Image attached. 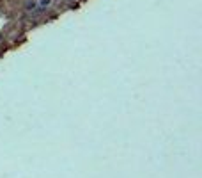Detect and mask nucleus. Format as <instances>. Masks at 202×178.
I'll return each instance as SVG.
<instances>
[{
    "instance_id": "obj_1",
    "label": "nucleus",
    "mask_w": 202,
    "mask_h": 178,
    "mask_svg": "<svg viewBox=\"0 0 202 178\" xmlns=\"http://www.w3.org/2000/svg\"><path fill=\"white\" fill-rule=\"evenodd\" d=\"M50 2H52V0H39V7L41 9H46L50 6Z\"/></svg>"
},
{
    "instance_id": "obj_2",
    "label": "nucleus",
    "mask_w": 202,
    "mask_h": 178,
    "mask_svg": "<svg viewBox=\"0 0 202 178\" xmlns=\"http://www.w3.org/2000/svg\"><path fill=\"white\" fill-rule=\"evenodd\" d=\"M34 7H36V2H29V4L25 6V9H27V11H34Z\"/></svg>"
},
{
    "instance_id": "obj_3",
    "label": "nucleus",
    "mask_w": 202,
    "mask_h": 178,
    "mask_svg": "<svg viewBox=\"0 0 202 178\" xmlns=\"http://www.w3.org/2000/svg\"><path fill=\"white\" fill-rule=\"evenodd\" d=\"M0 39H2V36H0Z\"/></svg>"
}]
</instances>
